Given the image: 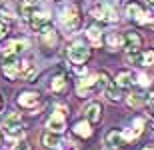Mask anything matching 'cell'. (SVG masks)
Here are the masks:
<instances>
[{"instance_id":"cell-1","label":"cell","mask_w":154,"mask_h":150,"mask_svg":"<svg viewBox=\"0 0 154 150\" xmlns=\"http://www.w3.org/2000/svg\"><path fill=\"white\" fill-rule=\"evenodd\" d=\"M108 84H110V76L106 74V72H100V74L90 76V78H82V80L78 82L76 92H78V96H88V94L106 90Z\"/></svg>"},{"instance_id":"cell-2","label":"cell","mask_w":154,"mask_h":150,"mask_svg":"<svg viewBox=\"0 0 154 150\" xmlns=\"http://www.w3.org/2000/svg\"><path fill=\"white\" fill-rule=\"evenodd\" d=\"M60 22L68 32H74L80 28V12L74 4H66L60 10Z\"/></svg>"},{"instance_id":"cell-3","label":"cell","mask_w":154,"mask_h":150,"mask_svg":"<svg viewBox=\"0 0 154 150\" xmlns=\"http://www.w3.org/2000/svg\"><path fill=\"white\" fill-rule=\"evenodd\" d=\"M126 16L134 20L138 24H154V14L146 12L140 4L136 2H130V4H126Z\"/></svg>"},{"instance_id":"cell-4","label":"cell","mask_w":154,"mask_h":150,"mask_svg":"<svg viewBox=\"0 0 154 150\" xmlns=\"http://www.w3.org/2000/svg\"><path fill=\"white\" fill-rule=\"evenodd\" d=\"M2 128L10 138H20L22 136V118H20V114H16V112L8 114L2 122Z\"/></svg>"},{"instance_id":"cell-5","label":"cell","mask_w":154,"mask_h":150,"mask_svg":"<svg viewBox=\"0 0 154 150\" xmlns=\"http://www.w3.org/2000/svg\"><path fill=\"white\" fill-rule=\"evenodd\" d=\"M28 24H30V28H32V30L40 32L42 28H46V26L50 24V16H48V12H46V10H38V8H34V12H32L30 18H28Z\"/></svg>"},{"instance_id":"cell-6","label":"cell","mask_w":154,"mask_h":150,"mask_svg":"<svg viewBox=\"0 0 154 150\" xmlns=\"http://www.w3.org/2000/svg\"><path fill=\"white\" fill-rule=\"evenodd\" d=\"M128 62L130 64H142V66H154V50H134L128 52Z\"/></svg>"},{"instance_id":"cell-7","label":"cell","mask_w":154,"mask_h":150,"mask_svg":"<svg viewBox=\"0 0 154 150\" xmlns=\"http://www.w3.org/2000/svg\"><path fill=\"white\" fill-rule=\"evenodd\" d=\"M92 16H96L98 20H104V22H114L116 18V10L112 8V6H108V4H96L94 8H92Z\"/></svg>"},{"instance_id":"cell-8","label":"cell","mask_w":154,"mask_h":150,"mask_svg":"<svg viewBox=\"0 0 154 150\" xmlns=\"http://www.w3.org/2000/svg\"><path fill=\"white\" fill-rule=\"evenodd\" d=\"M46 126H48V130H52V132H62L64 128H66V114H64V108H58L54 114L48 118V122H46Z\"/></svg>"},{"instance_id":"cell-9","label":"cell","mask_w":154,"mask_h":150,"mask_svg":"<svg viewBox=\"0 0 154 150\" xmlns=\"http://www.w3.org/2000/svg\"><path fill=\"white\" fill-rule=\"evenodd\" d=\"M88 56H90V48L84 46V44H74V46L68 48V58L74 64L86 62V60H88Z\"/></svg>"},{"instance_id":"cell-10","label":"cell","mask_w":154,"mask_h":150,"mask_svg":"<svg viewBox=\"0 0 154 150\" xmlns=\"http://www.w3.org/2000/svg\"><path fill=\"white\" fill-rule=\"evenodd\" d=\"M26 48H28V40H12L6 44L2 56H20Z\"/></svg>"},{"instance_id":"cell-11","label":"cell","mask_w":154,"mask_h":150,"mask_svg":"<svg viewBox=\"0 0 154 150\" xmlns=\"http://www.w3.org/2000/svg\"><path fill=\"white\" fill-rule=\"evenodd\" d=\"M16 102L22 106V108H34L36 104L40 102V94L38 92H20L18 94V98H16Z\"/></svg>"},{"instance_id":"cell-12","label":"cell","mask_w":154,"mask_h":150,"mask_svg":"<svg viewBox=\"0 0 154 150\" xmlns=\"http://www.w3.org/2000/svg\"><path fill=\"white\" fill-rule=\"evenodd\" d=\"M140 46H142L140 34H136V32H126L124 34V48L126 50L134 52V50H140Z\"/></svg>"},{"instance_id":"cell-13","label":"cell","mask_w":154,"mask_h":150,"mask_svg":"<svg viewBox=\"0 0 154 150\" xmlns=\"http://www.w3.org/2000/svg\"><path fill=\"white\" fill-rule=\"evenodd\" d=\"M106 144H108V146H116V148H120V146L128 144V140H126L124 132H120V130H110V132L106 134Z\"/></svg>"},{"instance_id":"cell-14","label":"cell","mask_w":154,"mask_h":150,"mask_svg":"<svg viewBox=\"0 0 154 150\" xmlns=\"http://www.w3.org/2000/svg\"><path fill=\"white\" fill-rule=\"evenodd\" d=\"M84 116H86L88 122H98L100 118H102V106H100L98 102L88 104V106L84 108Z\"/></svg>"},{"instance_id":"cell-15","label":"cell","mask_w":154,"mask_h":150,"mask_svg":"<svg viewBox=\"0 0 154 150\" xmlns=\"http://www.w3.org/2000/svg\"><path fill=\"white\" fill-rule=\"evenodd\" d=\"M134 72H130V70H122V72H118V76H116V84H118L120 88H130L132 84H134Z\"/></svg>"},{"instance_id":"cell-16","label":"cell","mask_w":154,"mask_h":150,"mask_svg":"<svg viewBox=\"0 0 154 150\" xmlns=\"http://www.w3.org/2000/svg\"><path fill=\"white\" fill-rule=\"evenodd\" d=\"M40 40L44 42L46 46H54L58 42V36H56V32H54V28H50V24H48L46 28L40 30Z\"/></svg>"},{"instance_id":"cell-17","label":"cell","mask_w":154,"mask_h":150,"mask_svg":"<svg viewBox=\"0 0 154 150\" xmlns=\"http://www.w3.org/2000/svg\"><path fill=\"white\" fill-rule=\"evenodd\" d=\"M106 44L110 50H118L120 46L124 48V36H120L118 32H108L106 34Z\"/></svg>"},{"instance_id":"cell-18","label":"cell","mask_w":154,"mask_h":150,"mask_svg":"<svg viewBox=\"0 0 154 150\" xmlns=\"http://www.w3.org/2000/svg\"><path fill=\"white\" fill-rule=\"evenodd\" d=\"M42 144L46 146V148H58V144H60V138H58V132H44L42 134Z\"/></svg>"},{"instance_id":"cell-19","label":"cell","mask_w":154,"mask_h":150,"mask_svg":"<svg viewBox=\"0 0 154 150\" xmlns=\"http://www.w3.org/2000/svg\"><path fill=\"white\" fill-rule=\"evenodd\" d=\"M50 90L52 92H62L64 88H66V76L64 74H56V76H52V80H50Z\"/></svg>"},{"instance_id":"cell-20","label":"cell","mask_w":154,"mask_h":150,"mask_svg":"<svg viewBox=\"0 0 154 150\" xmlns=\"http://www.w3.org/2000/svg\"><path fill=\"white\" fill-rule=\"evenodd\" d=\"M90 124H92V122H88V120L76 122V124H74V132L78 134V136H82V138H88V136L92 134V128H90Z\"/></svg>"},{"instance_id":"cell-21","label":"cell","mask_w":154,"mask_h":150,"mask_svg":"<svg viewBox=\"0 0 154 150\" xmlns=\"http://www.w3.org/2000/svg\"><path fill=\"white\" fill-rule=\"evenodd\" d=\"M86 36H88L90 44H94V46H98V44L102 42V32H100V28H96V26H90V28L86 30Z\"/></svg>"},{"instance_id":"cell-22","label":"cell","mask_w":154,"mask_h":150,"mask_svg":"<svg viewBox=\"0 0 154 150\" xmlns=\"http://www.w3.org/2000/svg\"><path fill=\"white\" fill-rule=\"evenodd\" d=\"M120 90H122V88H120L116 82H114V84L110 82L108 86H106V90H104V92H106L108 100H120Z\"/></svg>"},{"instance_id":"cell-23","label":"cell","mask_w":154,"mask_h":150,"mask_svg":"<svg viewBox=\"0 0 154 150\" xmlns=\"http://www.w3.org/2000/svg\"><path fill=\"white\" fill-rule=\"evenodd\" d=\"M126 102H128V106H132V108H138V106L144 102V96L142 94H130V96L126 98Z\"/></svg>"},{"instance_id":"cell-24","label":"cell","mask_w":154,"mask_h":150,"mask_svg":"<svg viewBox=\"0 0 154 150\" xmlns=\"http://www.w3.org/2000/svg\"><path fill=\"white\" fill-rule=\"evenodd\" d=\"M0 14H2V18H14V16H16L10 4H2V6H0Z\"/></svg>"},{"instance_id":"cell-25","label":"cell","mask_w":154,"mask_h":150,"mask_svg":"<svg viewBox=\"0 0 154 150\" xmlns=\"http://www.w3.org/2000/svg\"><path fill=\"white\" fill-rule=\"evenodd\" d=\"M58 150H76V144H74V142H70V140H60Z\"/></svg>"},{"instance_id":"cell-26","label":"cell","mask_w":154,"mask_h":150,"mask_svg":"<svg viewBox=\"0 0 154 150\" xmlns=\"http://www.w3.org/2000/svg\"><path fill=\"white\" fill-rule=\"evenodd\" d=\"M136 78H138L136 82L140 84V86H148V84H150V78L146 74H136Z\"/></svg>"},{"instance_id":"cell-27","label":"cell","mask_w":154,"mask_h":150,"mask_svg":"<svg viewBox=\"0 0 154 150\" xmlns=\"http://www.w3.org/2000/svg\"><path fill=\"white\" fill-rule=\"evenodd\" d=\"M6 34H8V26H6V24L2 22V20H0V40H2V38H4Z\"/></svg>"},{"instance_id":"cell-28","label":"cell","mask_w":154,"mask_h":150,"mask_svg":"<svg viewBox=\"0 0 154 150\" xmlns=\"http://www.w3.org/2000/svg\"><path fill=\"white\" fill-rule=\"evenodd\" d=\"M14 150H32V148H30V144H24V142H22V144H18Z\"/></svg>"},{"instance_id":"cell-29","label":"cell","mask_w":154,"mask_h":150,"mask_svg":"<svg viewBox=\"0 0 154 150\" xmlns=\"http://www.w3.org/2000/svg\"><path fill=\"white\" fill-rule=\"evenodd\" d=\"M148 108H150V112L154 114V96H150V98H148Z\"/></svg>"},{"instance_id":"cell-30","label":"cell","mask_w":154,"mask_h":150,"mask_svg":"<svg viewBox=\"0 0 154 150\" xmlns=\"http://www.w3.org/2000/svg\"><path fill=\"white\" fill-rule=\"evenodd\" d=\"M102 150H118V148H116V146H108V144H106V146H104Z\"/></svg>"},{"instance_id":"cell-31","label":"cell","mask_w":154,"mask_h":150,"mask_svg":"<svg viewBox=\"0 0 154 150\" xmlns=\"http://www.w3.org/2000/svg\"><path fill=\"white\" fill-rule=\"evenodd\" d=\"M26 2H30V4H40L42 0H26Z\"/></svg>"},{"instance_id":"cell-32","label":"cell","mask_w":154,"mask_h":150,"mask_svg":"<svg viewBox=\"0 0 154 150\" xmlns=\"http://www.w3.org/2000/svg\"><path fill=\"white\" fill-rule=\"evenodd\" d=\"M142 150H154V146H146V148H142Z\"/></svg>"},{"instance_id":"cell-33","label":"cell","mask_w":154,"mask_h":150,"mask_svg":"<svg viewBox=\"0 0 154 150\" xmlns=\"http://www.w3.org/2000/svg\"><path fill=\"white\" fill-rule=\"evenodd\" d=\"M148 2H150V4H152V6H154V0H148Z\"/></svg>"},{"instance_id":"cell-34","label":"cell","mask_w":154,"mask_h":150,"mask_svg":"<svg viewBox=\"0 0 154 150\" xmlns=\"http://www.w3.org/2000/svg\"><path fill=\"white\" fill-rule=\"evenodd\" d=\"M0 108H2V98H0Z\"/></svg>"},{"instance_id":"cell-35","label":"cell","mask_w":154,"mask_h":150,"mask_svg":"<svg viewBox=\"0 0 154 150\" xmlns=\"http://www.w3.org/2000/svg\"><path fill=\"white\" fill-rule=\"evenodd\" d=\"M0 142H2V138H0Z\"/></svg>"}]
</instances>
